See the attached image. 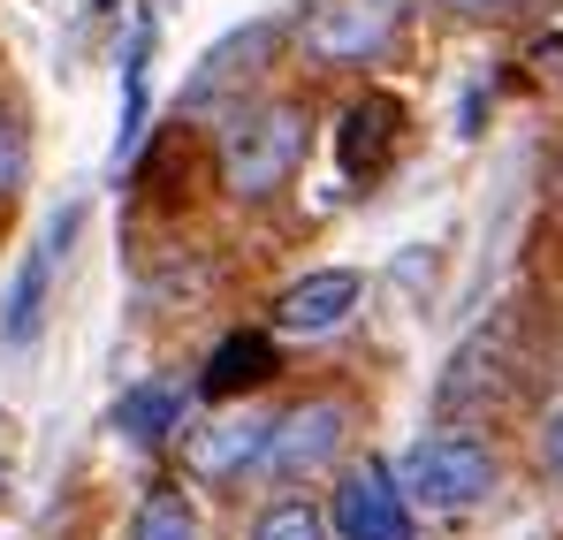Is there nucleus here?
Here are the masks:
<instances>
[{"label": "nucleus", "instance_id": "nucleus-8", "mask_svg": "<svg viewBox=\"0 0 563 540\" xmlns=\"http://www.w3.org/2000/svg\"><path fill=\"white\" fill-rule=\"evenodd\" d=\"M267 411H229V419H213V427H198L184 434V464L198 480H236V472H252L260 450H267Z\"/></svg>", "mask_w": 563, "mask_h": 540}, {"label": "nucleus", "instance_id": "nucleus-13", "mask_svg": "<svg viewBox=\"0 0 563 540\" xmlns=\"http://www.w3.org/2000/svg\"><path fill=\"white\" fill-rule=\"evenodd\" d=\"M541 464L563 480V411H549V427H541Z\"/></svg>", "mask_w": 563, "mask_h": 540}, {"label": "nucleus", "instance_id": "nucleus-11", "mask_svg": "<svg viewBox=\"0 0 563 540\" xmlns=\"http://www.w3.org/2000/svg\"><path fill=\"white\" fill-rule=\"evenodd\" d=\"M252 540H328V518L312 510V503H275V510H260V526H252Z\"/></svg>", "mask_w": 563, "mask_h": 540}, {"label": "nucleus", "instance_id": "nucleus-3", "mask_svg": "<svg viewBox=\"0 0 563 540\" xmlns=\"http://www.w3.org/2000/svg\"><path fill=\"white\" fill-rule=\"evenodd\" d=\"M411 0H312L297 15V54L320 62V69H358V62H380L404 31Z\"/></svg>", "mask_w": 563, "mask_h": 540}, {"label": "nucleus", "instance_id": "nucleus-7", "mask_svg": "<svg viewBox=\"0 0 563 540\" xmlns=\"http://www.w3.org/2000/svg\"><path fill=\"white\" fill-rule=\"evenodd\" d=\"M358 297H366V274H358V267L297 274V282H289V289L275 297V328H282V335H305V343H320V335H335V328L358 312Z\"/></svg>", "mask_w": 563, "mask_h": 540}, {"label": "nucleus", "instance_id": "nucleus-6", "mask_svg": "<svg viewBox=\"0 0 563 540\" xmlns=\"http://www.w3.org/2000/svg\"><path fill=\"white\" fill-rule=\"evenodd\" d=\"M328 533L335 540H411V503L396 495V472L380 456H358V464L335 472Z\"/></svg>", "mask_w": 563, "mask_h": 540}, {"label": "nucleus", "instance_id": "nucleus-1", "mask_svg": "<svg viewBox=\"0 0 563 540\" xmlns=\"http://www.w3.org/2000/svg\"><path fill=\"white\" fill-rule=\"evenodd\" d=\"M305 145H312V114H305L297 99L244 107V114L221 130V183H229L236 198H267V190H282V183L297 176Z\"/></svg>", "mask_w": 563, "mask_h": 540}, {"label": "nucleus", "instance_id": "nucleus-9", "mask_svg": "<svg viewBox=\"0 0 563 540\" xmlns=\"http://www.w3.org/2000/svg\"><path fill=\"white\" fill-rule=\"evenodd\" d=\"M184 427V381H137L114 396V434L130 442H168Z\"/></svg>", "mask_w": 563, "mask_h": 540}, {"label": "nucleus", "instance_id": "nucleus-4", "mask_svg": "<svg viewBox=\"0 0 563 540\" xmlns=\"http://www.w3.org/2000/svg\"><path fill=\"white\" fill-rule=\"evenodd\" d=\"M77 221H85V206L54 213L46 236H38V244L15 260V274H8V289H0V351H8V359H23V351L46 335V312H54V260H62V244L77 236Z\"/></svg>", "mask_w": 563, "mask_h": 540}, {"label": "nucleus", "instance_id": "nucleus-12", "mask_svg": "<svg viewBox=\"0 0 563 540\" xmlns=\"http://www.w3.org/2000/svg\"><path fill=\"white\" fill-rule=\"evenodd\" d=\"M23 176V130H15V114H0V190Z\"/></svg>", "mask_w": 563, "mask_h": 540}, {"label": "nucleus", "instance_id": "nucleus-10", "mask_svg": "<svg viewBox=\"0 0 563 540\" xmlns=\"http://www.w3.org/2000/svg\"><path fill=\"white\" fill-rule=\"evenodd\" d=\"M130 540H198V510L184 503V487H161V495H145V510H137V533Z\"/></svg>", "mask_w": 563, "mask_h": 540}, {"label": "nucleus", "instance_id": "nucleus-2", "mask_svg": "<svg viewBox=\"0 0 563 540\" xmlns=\"http://www.w3.org/2000/svg\"><path fill=\"white\" fill-rule=\"evenodd\" d=\"M487 487H495V456L487 442H472V434H427V442H411L404 464H396V495L411 503V510H472V503H487Z\"/></svg>", "mask_w": 563, "mask_h": 540}, {"label": "nucleus", "instance_id": "nucleus-14", "mask_svg": "<svg viewBox=\"0 0 563 540\" xmlns=\"http://www.w3.org/2000/svg\"><path fill=\"white\" fill-rule=\"evenodd\" d=\"M442 8H457V15H495V8H510V0H442Z\"/></svg>", "mask_w": 563, "mask_h": 540}, {"label": "nucleus", "instance_id": "nucleus-5", "mask_svg": "<svg viewBox=\"0 0 563 540\" xmlns=\"http://www.w3.org/2000/svg\"><path fill=\"white\" fill-rule=\"evenodd\" d=\"M343 442H351V404L312 396V404L282 411L275 427H267V450H260V464L275 472L282 487H297V480H320V472L343 456Z\"/></svg>", "mask_w": 563, "mask_h": 540}]
</instances>
